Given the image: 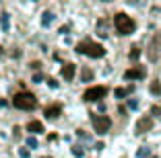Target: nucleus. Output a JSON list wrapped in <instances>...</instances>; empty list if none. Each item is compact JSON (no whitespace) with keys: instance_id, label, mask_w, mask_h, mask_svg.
<instances>
[{"instance_id":"a211bd4d","label":"nucleus","mask_w":161,"mask_h":158,"mask_svg":"<svg viewBox=\"0 0 161 158\" xmlns=\"http://www.w3.org/2000/svg\"><path fill=\"white\" fill-rule=\"evenodd\" d=\"M0 19H2V29H4V31H8V14H2Z\"/></svg>"},{"instance_id":"b1692460","label":"nucleus","mask_w":161,"mask_h":158,"mask_svg":"<svg viewBox=\"0 0 161 158\" xmlns=\"http://www.w3.org/2000/svg\"><path fill=\"white\" fill-rule=\"evenodd\" d=\"M128 105H130V109H136V107H138V103H136V101H130Z\"/></svg>"},{"instance_id":"9d476101","label":"nucleus","mask_w":161,"mask_h":158,"mask_svg":"<svg viewBox=\"0 0 161 158\" xmlns=\"http://www.w3.org/2000/svg\"><path fill=\"white\" fill-rule=\"evenodd\" d=\"M60 113H62V107H60V105H52V107H46V117H47V119H56Z\"/></svg>"},{"instance_id":"393cba45","label":"nucleus","mask_w":161,"mask_h":158,"mask_svg":"<svg viewBox=\"0 0 161 158\" xmlns=\"http://www.w3.org/2000/svg\"><path fill=\"white\" fill-rule=\"evenodd\" d=\"M33 82H42V74H35L33 76Z\"/></svg>"},{"instance_id":"4468645a","label":"nucleus","mask_w":161,"mask_h":158,"mask_svg":"<svg viewBox=\"0 0 161 158\" xmlns=\"http://www.w3.org/2000/svg\"><path fill=\"white\" fill-rule=\"evenodd\" d=\"M130 90H132V86H130V89H116V97L122 99V97H126V94L130 93Z\"/></svg>"},{"instance_id":"cd10ccee","label":"nucleus","mask_w":161,"mask_h":158,"mask_svg":"<svg viewBox=\"0 0 161 158\" xmlns=\"http://www.w3.org/2000/svg\"><path fill=\"white\" fill-rule=\"evenodd\" d=\"M43 158H46V156H43Z\"/></svg>"},{"instance_id":"6e6552de","label":"nucleus","mask_w":161,"mask_h":158,"mask_svg":"<svg viewBox=\"0 0 161 158\" xmlns=\"http://www.w3.org/2000/svg\"><path fill=\"white\" fill-rule=\"evenodd\" d=\"M149 130H153V119H151V117H142V119H138L136 134L141 135V134H145V131H149Z\"/></svg>"},{"instance_id":"bb28decb","label":"nucleus","mask_w":161,"mask_h":158,"mask_svg":"<svg viewBox=\"0 0 161 158\" xmlns=\"http://www.w3.org/2000/svg\"><path fill=\"white\" fill-rule=\"evenodd\" d=\"M151 158H157V156H151Z\"/></svg>"},{"instance_id":"f8f14e48","label":"nucleus","mask_w":161,"mask_h":158,"mask_svg":"<svg viewBox=\"0 0 161 158\" xmlns=\"http://www.w3.org/2000/svg\"><path fill=\"white\" fill-rule=\"evenodd\" d=\"M151 94H155V97H161V84H159V80H155V82H151Z\"/></svg>"},{"instance_id":"20e7f679","label":"nucleus","mask_w":161,"mask_h":158,"mask_svg":"<svg viewBox=\"0 0 161 158\" xmlns=\"http://www.w3.org/2000/svg\"><path fill=\"white\" fill-rule=\"evenodd\" d=\"M91 123H93V130L99 135L108 134L109 127H112V119L108 115H95V113H91Z\"/></svg>"},{"instance_id":"dca6fc26","label":"nucleus","mask_w":161,"mask_h":158,"mask_svg":"<svg viewBox=\"0 0 161 158\" xmlns=\"http://www.w3.org/2000/svg\"><path fill=\"white\" fill-rule=\"evenodd\" d=\"M141 58V49L138 47H132V51H130V60H138Z\"/></svg>"},{"instance_id":"a878e982","label":"nucleus","mask_w":161,"mask_h":158,"mask_svg":"<svg viewBox=\"0 0 161 158\" xmlns=\"http://www.w3.org/2000/svg\"><path fill=\"white\" fill-rule=\"evenodd\" d=\"M0 56H2V47H0Z\"/></svg>"},{"instance_id":"6ab92c4d","label":"nucleus","mask_w":161,"mask_h":158,"mask_svg":"<svg viewBox=\"0 0 161 158\" xmlns=\"http://www.w3.org/2000/svg\"><path fill=\"white\" fill-rule=\"evenodd\" d=\"M151 113H153V115H157V117H161V107H153Z\"/></svg>"},{"instance_id":"423d86ee","label":"nucleus","mask_w":161,"mask_h":158,"mask_svg":"<svg viewBox=\"0 0 161 158\" xmlns=\"http://www.w3.org/2000/svg\"><path fill=\"white\" fill-rule=\"evenodd\" d=\"M145 76H147V70L142 68V66H134V68L124 72V78L126 80H142Z\"/></svg>"},{"instance_id":"9b49d317","label":"nucleus","mask_w":161,"mask_h":158,"mask_svg":"<svg viewBox=\"0 0 161 158\" xmlns=\"http://www.w3.org/2000/svg\"><path fill=\"white\" fill-rule=\"evenodd\" d=\"M27 131H31V134H42L43 131L42 121H29L27 123Z\"/></svg>"},{"instance_id":"f3484780","label":"nucleus","mask_w":161,"mask_h":158,"mask_svg":"<svg viewBox=\"0 0 161 158\" xmlns=\"http://www.w3.org/2000/svg\"><path fill=\"white\" fill-rule=\"evenodd\" d=\"M27 146H29V148H31V150H33V148H37V140H35V138H31V135H29V138H27Z\"/></svg>"},{"instance_id":"39448f33","label":"nucleus","mask_w":161,"mask_h":158,"mask_svg":"<svg viewBox=\"0 0 161 158\" xmlns=\"http://www.w3.org/2000/svg\"><path fill=\"white\" fill-rule=\"evenodd\" d=\"M105 94H108V89H105V86H91V89L85 90V94H83V101L93 103V101H99V99H103Z\"/></svg>"},{"instance_id":"5701e85b","label":"nucleus","mask_w":161,"mask_h":158,"mask_svg":"<svg viewBox=\"0 0 161 158\" xmlns=\"http://www.w3.org/2000/svg\"><path fill=\"white\" fill-rule=\"evenodd\" d=\"M19 154H21V158H29V150H25V148H23V150H21V152H19Z\"/></svg>"},{"instance_id":"7ed1b4c3","label":"nucleus","mask_w":161,"mask_h":158,"mask_svg":"<svg viewBox=\"0 0 161 158\" xmlns=\"http://www.w3.org/2000/svg\"><path fill=\"white\" fill-rule=\"evenodd\" d=\"M114 27H116V31L120 33V35H130V33L136 29V23H134L128 14H124V13H118L114 17Z\"/></svg>"},{"instance_id":"1a4fd4ad","label":"nucleus","mask_w":161,"mask_h":158,"mask_svg":"<svg viewBox=\"0 0 161 158\" xmlns=\"http://www.w3.org/2000/svg\"><path fill=\"white\" fill-rule=\"evenodd\" d=\"M75 72H76V66L75 64H64V68H62V78L70 82V80L75 78Z\"/></svg>"},{"instance_id":"0eeeda50","label":"nucleus","mask_w":161,"mask_h":158,"mask_svg":"<svg viewBox=\"0 0 161 158\" xmlns=\"http://www.w3.org/2000/svg\"><path fill=\"white\" fill-rule=\"evenodd\" d=\"M149 58L151 60H157V56H159V51H161V33H157L155 35V39H153V43H151V47H149Z\"/></svg>"},{"instance_id":"aec40b11","label":"nucleus","mask_w":161,"mask_h":158,"mask_svg":"<svg viewBox=\"0 0 161 158\" xmlns=\"http://www.w3.org/2000/svg\"><path fill=\"white\" fill-rule=\"evenodd\" d=\"M138 156H141V158H142V156H149V148H147V150L141 148V150H138Z\"/></svg>"},{"instance_id":"2eb2a0df","label":"nucleus","mask_w":161,"mask_h":158,"mask_svg":"<svg viewBox=\"0 0 161 158\" xmlns=\"http://www.w3.org/2000/svg\"><path fill=\"white\" fill-rule=\"evenodd\" d=\"M91 78H93V72H91L89 68H83V80H87V82H89Z\"/></svg>"},{"instance_id":"f03ea898","label":"nucleus","mask_w":161,"mask_h":158,"mask_svg":"<svg viewBox=\"0 0 161 158\" xmlns=\"http://www.w3.org/2000/svg\"><path fill=\"white\" fill-rule=\"evenodd\" d=\"M13 105L17 109H23V111H31V109L37 107V99L27 90H21V93H17L13 97Z\"/></svg>"},{"instance_id":"4be33fe9","label":"nucleus","mask_w":161,"mask_h":158,"mask_svg":"<svg viewBox=\"0 0 161 158\" xmlns=\"http://www.w3.org/2000/svg\"><path fill=\"white\" fill-rule=\"evenodd\" d=\"M47 84H50L52 89H58V82H56V80H54V78H50V80H47Z\"/></svg>"},{"instance_id":"412c9836","label":"nucleus","mask_w":161,"mask_h":158,"mask_svg":"<svg viewBox=\"0 0 161 158\" xmlns=\"http://www.w3.org/2000/svg\"><path fill=\"white\" fill-rule=\"evenodd\" d=\"M72 154H75V156H83V150H80V148H76V146H75V148H72Z\"/></svg>"},{"instance_id":"f257e3e1","label":"nucleus","mask_w":161,"mask_h":158,"mask_svg":"<svg viewBox=\"0 0 161 158\" xmlns=\"http://www.w3.org/2000/svg\"><path fill=\"white\" fill-rule=\"evenodd\" d=\"M76 51L79 54H85L89 58H103L105 56V47L99 45V43L91 41V39H85V41L76 43Z\"/></svg>"},{"instance_id":"ddd939ff","label":"nucleus","mask_w":161,"mask_h":158,"mask_svg":"<svg viewBox=\"0 0 161 158\" xmlns=\"http://www.w3.org/2000/svg\"><path fill=\"white\" fill-rule=\"evenodd\" d=\"M52 21H54V14H52V13H46V14H43V19H42V23L47 27V25L52 23Z\"/></svg>"}]
</instances>
